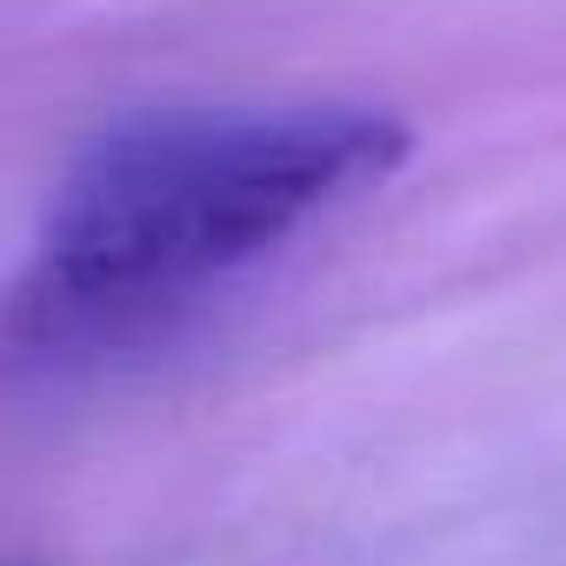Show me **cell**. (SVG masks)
<instances>
[{
  "label": "cell",
  "mask_w": 566,
  "mask_h": 566,
  "mask_svg": "<svg viewBox=\"0 0 566 566\" xmlns=\"http://www.w3.org/2000/svg\"><path fill=\"white\" fill-rule=\"evenodd\" d=\"M413 134L354 101H187L127 114L61 167L14 334L120 340L374 193Z\"/></svg>",
  "instance_id": "obj_1"
}]
</instances>
